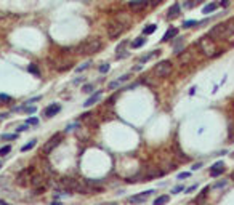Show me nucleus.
I'll list each match as a JSON object with an SVG mask.
<instances>
[{
  "mask_svg": "<svg viewBox=\"0 0 234 205\" xmlns=\"http://www.w3.org/2000/svg\"><path fill=\"white\" fill-rule=\"evenodd\" d=\"M12 99V96H8V95H2L0 93V101H10Z\"/></svg>",
  "mask_w": 234,
  "mask_h": 205,
  "instance_id": "35",
  "label": "nucleus"
},
{
  "mask_svg": "<svg viewBox=\"0 0 234 205\" xmlns=\"http://www.w3.org/2000/svg\"><path fill=\"white\" fill-rule=\"evenodd\" d=\"M50 205H63V203H61L59 200H55V202H52V203H50Z\"/></svg>",
  "mask_w": 234,
  "mask_h": 205,
  "instance_id": "39",
  "label": "nucleus"
},
{
  "mask_svg": "<svg viewBox=\"0 0 234 205\" xmlns=\"http://www.w3.org/2000/svg\"><path fill=\"white\" fill-rule=\"evenodd\" d=\"M199 50H200V53H202L204 56H215L216 51H218L215 40H212L209 35L207 37H200V40H199Z\"/></svg>",
  "mask_w": 234,
  "mask_h": 205,
  "instance_id": "2",
  "label": "nucleus"
},
{
  "mask_svg": "<svg viewBox=\"0 0 234 205\" xmlns=\"http://www.w3.org/2000/svg\"><path fill=\"white\" fill-rule=\"evenodd\" d=\"M59 141H61V135H55L52 139L48 141V143L43 146V149H42V152H45V154H48V152H52L55 147H56L58 144H59Z\"/></svg>",
  "mask_w": 234,
  "mask_h": 205,
  "instance_id": "7",
  "label": "nucleus"
},
{
  "mask_svg": "<svg viewBox=\"0 0 234 205\" xmlns=\"http://www.w3.org/2000/svg\"><path fill=\"white\" fill-rule=\"evenodd\" d=\"M26 125H38V119H35V117H29L26 120Z\"/></svg>",
  "mask_w": 234,
  "mask_h": 205,
  "instance_id": "28",
  "label": "nucleus"
},
{
  "mask_svg": "<svg viewBox=\"0 0 234 205\" xmlns=\"http://www.w3.org/2000/svg\"><path fill=\"white\" fill-rule=\"evenodd\" d=\"M223 172H225V163H223L221 160L216 162L213 167H210V175L213 176V178H216V176L223 175Z\"/></svg>",
  "mask_w": 234,
  "mask_h": 205,
  "instance_id": "9",
  "label": "nucleus"
},
{
  "mask_svg": "<svg viewBox=\"0 0 234 205\" xmlns=\"http://www.w3.org/2000/svg\"><path fill=\"white\" fill-rule=\"evenodd\" d=\"M93 85H85V87H83L82 90H83V92H87V93H90V92H93Z\"/></svg>",
  "mask_w": 234,
  "mask_h": 205,
  "instance_id": "33",
  "label": "nucleus"
},
{
  "mask_svg": "<svg viewBox=\"0 0 234 205\" xmlns=\"http://www.w3.org/2000/svg\"><path fill=\"white\" fill-rule=\"evenodd\" d=\"M154 194V191H146V192H141V194H136V196H132L129 200L132 203H141V202H146L149 197Z\"/></svg>",
  "mask_w": 234,
  "mask_h": 205,
  "instance_id": "6",
  "label": "nucleus"
},
{
  "mask_svg": "<svg viewBox=\"0 0 234 205\" xmlns=\"http://www.w3.org/2000/svg\"><path fill=\"white\" fill-rule=\"evenodd\" d=\"M61 111V104H58V102H53V104H50L47 109H45V116L47 117H53V116H56V114Z\"/></svg>",
  "mask_w": 234,
  "mask_h": 205,
  "instance_id": "10",
  "label": "nucleus"
},
{
  "mask_svg": "<svg viewBox=\"0 0 234 205\" xmlns=\"http://www.w3.org/2000/svg\"><path fill=\"white\" fill-rule=\"evenodd\" d=\"M149 5L148 0H133V2H129V7L133 10V11H141L144 10Z\"/></svg>",
  "mask_w": 234,
  "mask_h": 205,
  "instance_id": "8",
  "label": "nucleus"
},
{
  "mask_svg": "<svg viewBox=\"0 0 234 205\" xmlns=\"http://www.w3.org/2000/svg\"><path fill=\"white\" fill-rule=\"evenodd\" d=\"M0 167H2V163H0Z\"/></svg>",
  "mask_w": 234,
  "mask_h": 205,
  "instance_id": "41",
  "label": "nucleus"
},
{
  "mask_svg": "<svg viewBox=\"0 0 234 205\" xmlns=\"http://www.w3.org/2000/svg\"><path fill=\"white\" fill-rule=\"evenodd\" d=\"M176 34H178V29H175V27H172V29H169L165 34H164V37H162V42H169L172 40L173 37H176Z\"/></svg>",
  "mask_w": 234,
  "mask_h": 205,
  "instance_id": "15",
  "label": "nucleus"
},
{
  "mask_svg": "<svg viewBox=\"0 0 234 205\" xmlns=\"http://www.w3.org/2000/svg\"><path fill=\"white\" fill-rule=\"evenodd\" d=\"M98 69H99V72H101V74H106V72H109V69H111V66L108 64V62H103V64H101V66H99V67H98Z\"/></svg>",
  "mask_w": 234,
  "mask_h": 205,
  "instance_id": "25",
  "label": "nucleus"
},
{
  "mask_svg": "<svg viewBox=\"0 0 234 205\" xmlns=\"http://www.w3.org/2000/svg\"><path fill=\"white\" fill-rule=\"evenodd\" d=\"M24 111H26V112H29V114H32V112H35V107H34V106H31V107H26Z\"/></svg>",
  "mask_w": 234,
  "mask_h": 205,
  "instance_id": "37",
  "label": "nucleus"
},
{
  "mask_svg": "<svg viewBox=\"0 0 234 205\" xmlns=\"http://www.w3.org/2000/svg\"><path fill=\"white\" fill-rule=\"evenodd\" d=\"M192 26H197V21L189 19V21H185V22H183V29H189V27H192Z\"/></svg>",
  "mask_w": 234,
  "mask_h": 205,
  "instance_id": "23",
  "label": "nucleus"
},
{
  "mask_svg": "<svg viewBox=\"0 0 234 205\" xmlns=\"http://www.w3.org/2000/svg\"><path fill=\"white\" fill-rule=\"evenodd\" d=\"M10 151H12V146H3V147H0V156H7Z\"/></svg>",
  "mask_w": 234,
  "mask_h": 205,
  "instance_id": "27",
  "label": "nucleus"
},
{
  "mask_svg": "<svg viewBox=\"0 0 234 205\" xmlns=\"http://www.w3.org/2000/svg\"><path fill=\"white\" fill-rule=\"evenodd\" d=\"M169 200H170L169 196H159L154 200V205H165V203H169Z\"/></svg>",
  "mask_w": 234,
  "mask_h": 205,
  "instance_id": "20",
  "label": "nucleus"
},
{
  "mask_svg": "<svg viewBox=\"0 0 234 205\" xmlns=\"http://www.w3.org/2000/svg\"><path fill=\"white\" fill-rule=\"evenodd\" d=\"M75 128H79V123H71L66 127V132H71V130H75Z\"/></svg>",
  "mask_w": 234,
  "mask_h": 205,
  "instance_id": "32",
  "label": "nucleus"
},
{
  "mask_svg": "<svg viewBox=\"0 0 234 205\" xmlns=\"http://www.w3.org/2000/svg\"><path fill=\"white\" fill-rule=\"evenodd\" d=\"M24 130H27V125H21V127H18V132H24Z\"/></svg>",
  "mask_w": 234,
  "mask_h": 205,
  "instance_id": "38",
  "label": "nucleus"
},
{
  "mask_svg": "<svg viewBox=\"0 0 234 205\" xmlns=\"http://www.w3.org/2000/svg\"><path fill=\"white\" fill-rule=\"evenodd\" d=\"M216 8H218V3H207V5H205V7L202 8V13L209 15V13H212V11H215Z\"/></svg>",
  "mask_w": 234,
  "mask_h": 205,
  "instance_id": "17",
  "label": "nucleus"
},
{
  "mask_svg": "<svg viewBox=\"0 0 234 205\" xmlns=\"http://www.w3.org/2000/svg\"><path fill=\"white\" fill-rule=\"evenodd\" d=\"M178 15H180V5H178V3H173V7L169 10V15H167V18H169V19H175Z\"/></svg>",
  "mask_w": 234,
  "mask_h": 205,
  "instance_id": "14",
  "label": "nucleus"
},
{
  "mask_svg": "<svg viewBox=\"0 0 234 205\" xmlns=\"http://www.w3.org/2000/svg\"><path fill=\"white\" fill-rule=\"evenodd\" d=\"M180 191H185V186H176V187H173V189H172V194H178Z\"/></svg>",
  "mask_w": 234,
  "mask_h": 205,
  "instance_id": "31",
  "label": "nucleus"
},
{
  "mask_svg": "<svg viewBox=\"0 0 234 205\" xmlns=\"http://www.w3.org/2000/svg\"><path fill=\"white\" fill-rule=\"evenodd\" d=\"M129 79H130V76H129V74H125V76H122L120 79H117V80H115V82H111V83L108 85V88H109V90H114L115 87H119V85H120V83H124V82H127V80H129Z\"/></svg>",
  "mask_w": 234,
  "mask_h": 205,
  "instance_id": "13",
  "label": "nucleus"
},
{
  "mask_svg": "<svg viewBox=\"0 0 234 205\" xmlns=\"http://www.w3.org/2000/svg\"><path fill=\"white\" fill-rule=\"evenodd\" d=\"M155 29H157V26H155V24H149V26H146L143 29V34H144V35H149V34L155 32Z\"/></svg>",
  "mask_w": 234,
  "mask_h": 205,
  "instance_id": "21",
  "label": "nucleus"
},
{
  "mask_svg": "<svg viewBox=\"0 0 234 205\" xmlns=\"http://www.w3.org/2000/svg\"><path fill=\"white\" fill-rule=\"evenodd\" d=\"M228 184V181H218L216 184H213V189H218V187H225Z\"/></svg>",
  "mask_w": 234,
  "mask_h": 205,
  "instance_id": "29",
  "label": "nucleus"
},
{
  "mask_svg": "<svg viewBox=\"0 0 234 205\" xmlns=\"http://www.w3.org/2000/svg\"><path fill=\"white\" fill-rule=\"evenodd\" d=\"M101 96H103V92L99 90V92H96L95 95H92L90 98H88L85 102H83V106H85V107H90V106H93L95 102H98V101H99V98H101Z\"/></svg>",
  "mask_w": 234,
  "mask_h": 205,
  "instance_id": "11",
  "label": "nucleus"
},
{
  "mask_svg": "<svg viewBox=\"0 0 234 205\" xmlns=\"http://www.w3.org/2000/svg\"><path fill=\"white\" fill-rule=\"evenodd\" d=\"M189 175H191V173H188V172H185V173H180V175H178V180H185V178H189Z\"/></svg>",
  "mask_w": 234,
  "mask_h": 205,
  "instance_id": "34",
  "label": "nucleus"
},
{
  "mask_svg": "<svg viewBox=\"0 0 234 205\" xmlns=\"http://www.w3.org/2000/svg\"><path fill=\"white\" fill-rule=\"evenodd\" d=\"M101 47H103V43L98 37H90L88 40H85L79 48H77V51H79L80 55H95L101 50Z\"/></svg>",
  "mask_w": 234,
  "mask_h": 205,
  "instance_id": "1",
  "label": "nucleus"
},
{
  "mask_svg": "<svg viewBox=\"0 0 234 205\" xmlns=\"http://www.w3.org/2000/svg\"><path fill=\"white\" fill-rule=\"evenodd\" d=\"M196 189H197V184H192V186L186 187V189H185V192H186V194H191V192H192V191H196Z\"/></svg>",
  "mask_w": 234,
  "mask_h": 205,
  "instance_id": "30",
  "label": "nucleus"
},
{
  "mask_svg": "<svg viewBox=\"0 0 234 205\" xmlns=\"http://www.w3.org/2000/svg\"><path fill=\"white\" fill-rule=\"evenodd\" d=\"M178 59H180L181 64H189V62L192 61V51H185V53H181L178 56Z\"/></svg>",
  "mask_w": 234,
  "mask_h": 205,
  "instance_id": "12",
  "label": "nucleus"
},
{
  "mask_svg": "<svg viewBox=\"0 0 234 205\" xmlns=\"http://www.w3.org/2000/svg\"><path fill=\"white\" fill-rule=\"evenodd\" d=\"M125 29H127L125 24H122V22L117 21V19H112L108 26V35H109V39H117V37H120V34Z\"/></svg>",
  "mask_w": 234,
  "mask_h": 205,
  "instance_id": "4",
  "label": "nucleus"
},
{
  "mask_svg": "<svg viewBox=\"0 0 234 205\" xmlns=\"http://www.w3.org/2000/svg\"><path fill=\"white\" fill-rule=\"evenodd\" d=\"M197 168H200V163H196V165L192 167V170H197Z\"/></svg>",
  "mask_w": 234,
  "mask_h": 205,
  "instance_id": "40",
  "label": "nucleus"
},
{
  "mask_svg": "<svg viewBox=\"0 0 234 205\" xmlns=\"http://www.w3.org/2000/svg\"><path fill=\"white\" fill-rule=\"evenodd\" d=\"M27 71H29L31 74H34V76H37V77L40 76V71H38V67H37L35 64H31L29 67H27Z\"/></svg>",
  "mask_w": 234,
  "mask_h": 205,
  "instance_id": "22",
  "label": "nucleus"
},
{
  "mask_svg": "<svg viewBox=\"0 0 234 205\" xmlns=\"http://www.w3.org/2000/svg\"><path fill=\"white\" fill-rule=\"evenodd\" d=\"M209 189H210L209 186H207V187H204V189H202V192H200V194L196 197V200H194V202H196L197 205H202V203H204L205 197H207V192H209Z\"/></svg>",
  "mask_w": 234,
  "mask_h": 205,
  "instance_id": "16",
  "label": "nucleus"
},
{
  "mask_svg": "<svg viewBox=\"0 0 234 205\" xmlns=\"http://www.w3.org/2000/svg\"><path fill=\"white\" fill-rule=\"evenodd\" d=\"M172 71H173V66L170 61H160L152 67V74L155 77H167L172 74Z\"/></svg>",
  "mask_w": 234,
  "mask_h": 205,
  "instance_id": "3",
  "label": "nucleus"
},
{
  "mask_svg": "<svg viewBox=\"0 0 234 205\" xmlns=\"http://www.w3.org/2000/svg\"><path fill=\"white\" fill-rule=\"evenodd\" d=\"M160 53V50H154V51H151V53H148V55H143L141 58H140V62H144V61H149L151 58H154L155 55H159Z\"/></svg>",
  "mask_w": 234,
  "mask_h": 205,
  "instance_id": "18",
  "label": "nucleus"
},
{
  "mask_svg": "<svg viewBox=\"0 0 234 205\" xmlns=\"http://www.w3.org/2000/svg\"><path fill=\"white\" fill-rule=\"evenodd\" d=\"M144 43H146V39H144V37H138V39H135V40L132 42V47L133 48H140V47H143Z\"/></svg>",
  "mask_w": 234,
  "mask_h": 205,
  "instance_id": "19",
  "label": "nucleus"
},
{
  "mask_svg": "<svg viewBox=\"0 0 234 205\" xmlns=\"http://www.w3.org/2000/svg\"><path fill=\"white\" fill-rule=\"evenodd\" d=\"M209 37L212 40H223V39L228 37V31H226V26L225 22H221V24H216L210 29L209 32Z\"/></svg>",
  "mask_w": 234,
  "mask_h": 205,
  "instance_id": "5",
  "label": "nucleus"
},
{
  "mask_svg": "<svg viewBox=\"0 0 234 205\" xmlns=\"http://www.w3.org/2000/svg\"><path fill=\"white\" fill-rule=\"evenodd\" d=\"M2 138L3 139H15L16 135H2Z\"/></svg>",
  "mask_w": 234,
  "mask_h": 205,
  "instance_id": "36",
  "label": "nucleus"
},
{
  "mask_svg": "<svg viewBox=\"0 0 234 205\" xmlns=\"http://www.w3.org/2000/svg\"><path fill=\"white\" fill-rule=\"evenodd\" d=\"M37 144V141L35 139H32L31 141V143H27L26 146H23V147H21V151H23V152H26V151H29V149H32V147H34Z\"/></svg>",
  "mask_w": 234,
  "mask_h": 205,
  "instance_id": "24",
  "label": "nucleus"
},
{
  "mask_svg": "<svg viewBox=\"0 0 234 205\" xmlns=\"http://www.w3.org/2000/svg\"><path fill=\"white\" fill-rule=\"evenodd\" d=\"M90 64H92V62H90V61H87L85 64H82V66H79V67H75V72H82V71L88 69V67H90Z\"/></svg>",
  "mask_w": 234,
  "mask_h": 205,
  "instance_id": "26",
  "label": "nucleus"
}]
</instances>
